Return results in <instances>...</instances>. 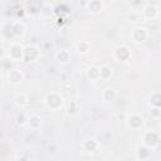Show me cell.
I'll list each match as a JSON object with an SVG mask.
<instances>
[{
    "label": "cell",
    "instance_id": "1",
    "mask_svg": "<svg viewBox=\"0 0 161 161\" xmlns=\"http://www.w3.org/2000/svg\"><path fill=\"white\" fill-rule=\"evenodd\" d=\"M141 143L153 151L161 143V133H158V132H156L153 130L143 131V133L141 136Z\"/></svg>",
    "mask_w": 161,
    "mask_h": 161
},
{
    "label": "cell",
    "instance_id": "2",
    "mask_svg": "<svg viewBox=\"0 0 161 161\" xmlns=\"http://www.w3.org/2000/svg\"><path fill=\"white\" fill-rule=\"evenodd\" d=\"M44 103L49 109L58 111L64 106V97L59 92H49L44 97Z\"/></svg>",
    "mask_w": 161,
    "mask_h": 161
},
{
    "label": "cell",
    "instance_id": "3",
    "mask_svg": "<svg viewBox=\"0 0 161 161\" xmlns=\"http://www.w3.org/2000/svg\"><path fill=\"white\" fill-rule=\"evenodd\" d=\"M42 57V52L36 45L29 44L24 47V58H23V63L25 64H31L35 63L40 59Z\"/></svg>",
    "mask_w": 161,
    "mask_h": 161
},
{
    "label": "cell",
    "instance_id": "4",
    "mask_svg": "<svg viewBox=\"0 0 161 161\" xmlns=\"http://www.w3.org/2000/svg\"><path fill=\"white\" fill-rule=\"evenodd\" d=\"M126 125L130 130L132 131H140L145 126V118L143 116H141L140 113H132V114H128L127 118H126Z\"/></svg>",
    "mask_w": 161,
    "mask_h": 161
},
{
    "label": "cell",
    "instance_id": "5",
    "mask_svg": "<svg viewBox=\"0 0 161 161\" xmlns=\"http://www.w3.org/2000/svg\"><path fill=\"white\" fill-rule=\"evenodd\" d=\"M6 55L14 60V62H23V58H24V47L20 44V43H11L8 48V52H6Z\"/></svg>",
    "mask_w": 161,
    "mask_h": 161
},
{
    "label": "cell",
    "instance_id": "6",
    "mask_svg": "<svg viewBox=\"0 0 161 161\" xmlns=\"http://www.w3.org/2000/svg\"><path fill=\"white\" fill-rule=\"evenodd\" d=\"M148 36H150V33L145 26H136L131 31V39L136 44H143L145 42H147Z\"/></svg>",
    "mask_w": 161,
    "mask_h": 161
},
{
    "label": "cell",
    "instance_id": "7",
    "mask_svg": "<svg viewBox=\"0 0 161 161\" xmlns=\"http://www.w3.org/2000/svg\"><path fill=\"white\" fill-rule=\"evenodd\" d=\"M112 55L116 60L118 62H127L131 59V55H132V52L131 49L127 47V45H117L113 52H112Z\"/></svg>",
    "mask_w": 161,
    "mask_h": 161
},
{
    "label": "cell",
    "instance_id": "8",
    "mask_svg": "<svg viewBox=\"0 0 161 161\" xmlns=\"http://www.w3.org/2000/svg\"><path fill=\"white\" fill-rule=\"evenodd\" d=\"M141 13V16L142 19L145 20H155L158 18L160 15V10L156 5H151V4H147V5H143L142 9L140 10Z\"/></svg>",
    "mask_w": 161,
    "mask_h": 161
},
{
    "label": "cell",
    "instance_id": "9",
    "mask_svg": "<svg viewBox=\"0 0 161 161\" xmlns=\"http://www.w3.org/2000/svg\"><path fill=\"white\" fill-rule=\"evenodd\" d=\"M5 77H6L8 83L11 86H18L24 80V73L18 68H13L9 72H6Z\"/></svg>",
    "mask_w": 161,
    "mask_h": 161
},
{
    "label": "cell",
    "instance_id": "10",
    "mask_svg": "<svg viewBox=\"0 0 161 161\" xmlns=\"http://www.w3.org/2000/svg\"><path fill=\"white\" fill-rule=\"evenodd\" d=\"M25 30H26V28H25L24 23L19 21V20L10 23V34L14 38H21V36H24Z\"/></svg>",
    "mask_w": 161,
    "mask_h": 161
},
{
    "label": "cell",
    "instance_id": "11",
    "mask_svg": "<svg viewBox=\"0 0 161 161\" xmlns=\"http://www.w3.org/2000/svg\"><path fill=\"white\" fill-rule=\"evenodd\" d=\"M82 148H83V151L89 152V153L96 152L99 148V142L96 138H86L82 143Z\"/></svg>",
    "mask_w": 161,
    "mask_h": 161
},
{
    "label": "cell",
    "instance_id": "12",
    "mask_svg": "<svg viewBox=\"0 0 161 161\" xmlns=\"http://www.w3.org/2000/svg\"><path fill=\"white\" fill-rule=\"evenodd\" d=\"M86 77L89 80H101V67L98 65H89L86 70Z\"/></svg>",
    "mask_w": 161,
    "mask_h": 161
},
{
    "label": "cell",
    "instance_id": "13",
    "mask_svg": "<svg viewBox=\"0 0 161 161\" xmlns=\"http://www.w3.org/2000/svg\"><path fill=\"white\" fill-rule=\"evenodd\" d=\"M42 125H43V119H42V117L39 114L31 113L30 116H28V127L30 130L36 131V130H39L42 127Z\"/></svg>",
    "mask_w": 161,
    "mask_h": 161
},
{
    "label": "cell",
    "instance_id": "14",
    "mask_svg": "<svg viewBox=\"0 0 161 161\" xmlns=\"http://www.w3.org/2000/svg\"><path fill=\"white\" fill-rule=\"evenodd\" d=\"M86 9L91 14H99L103 10V3L101 0H88L86 4Z\"/></svg>",
    "mask_w": 161,
    "mask_h": 161
},
{
    "label": "cell",
    "instance_id": "15",
    "mask_svg": "<svg viewBox=\"0 0 161 161\" xmlns=\"http://www.w3.org/2000/svg\"><path fill=\"white\" fill-rule=\"evenodd\" d=\"M151 155H152V150L148 148V147H146V146L142 145V143H141V145L137 147V150H136V158H137V160H141V161L148 160V158L151 157Z\"/></svg>",
    "mask_w": 161,
    "mask_h": 161
},
{
    "label": "cell",
    "instance_id": "16",
    "mask_svg": "<svg viewBox=\"0 0 161 161\" xmlns=\"http://www.w3.org/2000/svg\"><path fill=\"white\" fill-rule=\"evenodd\" d=\"M70 58H72V55L68 49H59L55 53V60L59 64H68L70 62Z\"/></svg>",
    "mask_w": 161,
    "mask_h": 161
},
{
    "label": "cell",
    "instance_id": "17",
    "mask_svg": "<svg viewBox=\"0 0 161 161\" xmlns=\"http://www.w3.org/2000/svg\"><path fill=\"white\" fill-rule=\"evenodd\" d=\"M117 98V91L113 87H107L102 91V99L104 102H113Z\"/></svg>",
    "mask_w": 161,
    "mask_h": 161
},
{
    "label": "cell",
    "instance_id": "18",
    "mask_svg": "<svg viewBox=\"0 0 161 161\" xmlns=\"http://www.w3.org/2000/svg\"><path fill=\"white\" fill-rule=\"evenodd\" d=\"M148 104L150 107L161 108V91H153L148 96Z\"/></svg>",
    "mask_w": 161,
    "mask_h": 161
},
{
    "label": "cell",
    "instance_id": "19",
    "mask_svg": "<svg viewBox=\"0 0 161 161\" xmlns=\"http://www.w3.org/2000/svg\"><path fill=\"white\" fill-rule=\"evenodd\" d=\"M14 103H15V106H18V107H20V108L26 107V106L29 104V97H28V94L24 93V92L16 93V94L14 96Z\"/></svg>",
    "mask_w": 161,
    "mask_h": 161
},
{
    "label": "cell",
    "instance_id": "20",
    "mask_svg": "<svg viewBox=\"0 0 161 161\" xmlns=\"http://www.w3.org/2000/svg\"><path fill=\"white\" fill-rule=\"evenodd\" d=\"M75 49L79 54H87L91 50V43L87 42V40H79L75 44Z\"/></svg>",
    "mask_w": 161,
    "mask_h": 161
},
{
    "label": "cell",
    "instance_id": "21",
    "mask_svg": "<svg viewBox=\"0 0 161 161\" xmlns=\"http://www.w3.org/2000/svg\"><path fill=\"white\" fill-rule=\"evenodd\" d=\"M112 68L108 65H101V79L102 80H108L112 77Z\"/></svg>",
    "mask_w": 161,
    "mask_h": 161
},
{
    "label": "cell",
    "instance_id": "22",
    "mask_svg": "<svg viewBox=\"0 0 161 161\" xmlns=\"http://www.w3.org/2000/svg\"><path fill=\"white\" fill-rule=\"evenodd\" d=\"M127 19H128V21H131V23H137V21H140V20L142 19L140 10H135V9H132V10L127 14Z\"/></svg>",
    "mask_w": 161,
    "mask_h": 161
},
{
    "label": "cell",
    "instance_id": "23",
    "mask_svg": "<svg viewBox=\"0 0 161 161\" xmlns=\"http://www.w3.org/2000/svg\"><path fill=\"white\" fill-rule=\"evenodd\" d=\"M15 122L19 127H24V126H28V116L25 113H18L16 117H15Z\"/></svg>",
    "mask_w": 161,
    "mask_h": 161
},
{
    "label": "cell",
    "instance_id": "24",
    "mask_svg": "<svg viewBox=\"0 0 161 161\" xmlns=\"http://www.w3.org/2000/svg\"><path fill=\"white\" fill-rule=\"evenodd\" d=\"M78 112H79V107L75 102H70V104L65 108V113L68 116H75V114H78Z\"/></svg>",
    "mask_w": 161,
    "mask_h": 161
},
{
    "label": "cell",
    "instance_id": "25",
    "mask_svg": "<svg viewBox=\"0 0 161 161\" xmlns=\"http://www.w3.org/2000/svg\"><path fill=\"white\" fill-rule=\"evenodd\" d=\"M40 14L43 18H50L53 15V8L50 6V4H44L40 9Z\"/></svg>",
    "mask_w": 161,
    "mask_h": 161
},
{
    "label": "cell",
    "instance_id": "26",
    "mask_svg": "<svg viewBox=\"0 0 161 161\" xmlns=\"http://www.w3.org/2000/svg\"><path fill=\"white\" fill-rule=\"evenodd\" d=\"M150 116L152 118H158L161 116V108H156V107H151L150 109Z\"/></svg>",
    "mask_w": 161,
    "mask_h": 161
},
{
    "label": "cell",
    "instance_id": "27",
    "mask_svg": "<svg viewBox=\"0 0 161 161\" xmlns=\"http://www.w3.org/2000/svg\"><path fill=\"white\" fill-rule=\"evenodd\" d=\"M130 3H131L132 9H135V10H137V9L141 8V5H142V0H131Z\"/></svg>",
    "mask_w": 161,
    "mask_h": 161
},
{
    "label": "cell",
    "instance_id": "28",
    "mask_svg": "<svg viewBox=\"0 0 161 161\" xmlns=\"http://www.w3.org/2000/svg\"><path fill=\"white\" fill-rule=\"evenodd\" d=\"M118 118H119V119H122V121H126L127 114H125V113H122V114H121V113H119V114H118Z\"/></svg>",
    "mask_w": 161,
    "mask_h": 161
},
{
    "label": "cell",
    "instance_id": "29",
    "mask_svg": "<svg viewBox=\"0 0 161 161\" xmlns=\"http://www.w3.org/2000/svg\"><path fill=\"white\" fill-rule=\"evenodd\" d=\"M160 130H161V121H160Z\"/></svg>",
    "mask_w": 161,
    "mask_h": 161
},
{
    "label": "cell",
    "instance_id": "30",
    "mask_svg": "<svg viewBox=\"0 0 161 161\" xmlns=\"http://www.w3.org/2000/svg\"><path fill=\"white\" fill-rule=\"evenodd\" d=\"M54 1H62V0H54Z\"/></svg>",
    "mask_w": 161,
    "mask_h": 161
}]
</instances>
